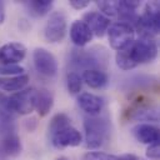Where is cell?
<instances>
[{
	"label": "cell",
	"instance_id": "obj_1",
	"mask_svg": "<svg viewBox=\"0 0 160 160\" xmlns=\"http://www.w3.org/2000/svg\"><path fill=\"white\" fill-rule=\"evenodd\" d=\"M158 56V44L154 39L139 38L126 49L116 51V65L122 70H131L141 64H149Z\"/></svg>",
	"mask_w": 160,
	"mask_h": 160
},
{
	"label": "cell",
	"instance_id": "obj_2",
	"mask_svg": "<svg viewBox=\"0 0 160 160\" xmlns=\"http://www.w3.org/2000/svg\"><path fill=\"white\" fill-rule=\"evenodd\" d=\"M134 31H138L140 38L154 39L160 31V8L158 1H149L144 6V11L138 16L134 25Z\"/></svg>",
	"mask_w": 160,
	"mask_h": 160
},
{
	"label": "cell",
	"instance_id": "obj_3",
	"mask_svg": "<svg viewBox=\"0 0 160 160\" xmlns=\"http://www.w3.org/2000/svg\"><path fill=\"white\" fill-rule=\"evenodd\" d=\"M85 144L89 149H99L102 146L109 135V124L105 118L99 115L86 116L84 119Z\"/></svg>",
	"mask_w": 160,
	"mask_h": 160
},
{
	"label": "cell",
	"instance_id": "obj_4",
	"mask_svg": "<svg viewBox=\"0 0 160 160\" xmlns=\"http://www.w3.org/2000/svg\"><path fill=\"white\" fill-rule=\"evenodd\" d=\"M36 104V89L25 88L20 91L14 92L10 96H6L2 109L19 115H30L35 110Z\"/></svg>",
	"mask_w": 160,
	"mask_h": 160
},
{
	"label": "cell",
	"instance_id": "obj_5",
	"mask_svg": "<svg viewBox=\"0 0 160 160\" xmlns=\"http://www.w3.org/2000/svg\"><path fill=\"white\" fill-rule=\"evenodd\" d=\"M106 32L110 46L116 51H121L126 49L135 40V31L132 26L126 22L116 21L109 26Z\"/></svg>",
	"mask_w": 160,
	"mask_h": 160
},
{
	"label": "cell",
	"instance_id": "obj_6",
	"mask_svg": "<svg viewBox=\"0 0 160 160\" xmlns=\"http://www.w3.org/2000/svg\"><path fill=\"white\" fill-rule=\"evenodd\" d=\"M66 31H68L66 15L62 11H52L49 15V19L44 28L45 39L51 44L60 42L65 38Z\"/></svg>",
	"mask_w": 160,
	"mask_h": 160
},
{
	"label": "cell",
	"instance_id": "obj_7",
	"mask_svg": "<svg viewBox=\"0 0 160 160\" xmlns=\"http://www.w3.org/2000/svg\"><path fill=\"white\" fill-rule=\"evenodd\" d=\"M32 61L36 71L46 78H52L58 72L56 58L45 48H36L32 51Z\"/></svg>",
	"mask_w": 160,
	"mask_h": 160
},
{
	"label": "cell",
	"instance_id": "obj_8",
	"mask_svg": "<svg viewBox=\"0 0 160 160\" xmlns=\"http://www.w3.org/2000/svg\"><path fill=\"white\" fill-rule=\"evenodd\" d=\"M104 59L100 56L99 52L94 51V49H78L72 50L70 55V64L74 68H80L82 70L88 69H100L102 65Z\"/></svg>",
	"mask_w": 160,
	"mask_h": 160
},
{
	"label": "cell",
	"instance_id": "obj_9",
	"mask_svg": "<svg viewBox=\"0 0 160 160\" xmlns=\"http://www.w3.org/2000/svg\"><path fill=\"white\" fill-rule=\"evenodd\" d=\"M51 144L58 148V149H62V148H69V146H79L82 141V135L81 132L72 128L71 125L65 126L60 130H58L56 132L49 135Z\"/></svg>",
	"mask_w": 160,
	"mask_h": 160
},
{
	"label": "cell",
	"instance_id": "obj_10",
	"mask_svg": "<svg viewBox=\"0 0 160 160\" xmlns=\"http://www.w3.org/2000/svg\"><path fill=\"white\" fill-rule=\"evenodd\" d=\"M26 56V48L18 41H10L0 46V64L15 65L22 61Z\"/></svg>",
	"mask_w": 160,
	"mask_h": 160
},
{
	"label": "cell",
	"instance_id": "obj_11",
	"mask_svg": "<svg viewBox=\"0 0 160 160\" xmlns=\"http://www.w3.org/2000/svg\"><path fill=\"white\" fill-rule=\"evenodd\" d=\"M82 21L89 26L92 35H96L98 38H102L106 34L109 26L111 25L110 19L100 11H89L84 14Z\"/></svg>",
	"mask_w": 160,
	"mask_h": 160
},
{
	"label": "cell",
	"instance_id": "obj_12",
	"mask_svg": "<svg viewBox=\"0 0 160 160\" xmlns=\"http://www.w3.org/2000/svg\"><path fill=\"white\" fill-rule=\"evenodd\" d=\"M78 105L89 116H96L104 108V99L92 92H80L78 96Z\"/></svg>",
	"mask_w": 160,
	"mask_h": 160
},
{
	"label": "cell",
	"instance_id": "obj_13",
	"mask_svg": "<svg viewBox=\"0 0 160 160\" xmlns=\"http://www.w3.org/2000/svg\"><path fill=\"white\" fill-rule=\"evenodd\" d=\"M92 32L82 20H74L70 25V39L78 48H84L92 40Z\"/></svg>",
	"mask_w": 160,
	"mask_h": 160
},
{
	"label": "cell",
	"instance_id": "obj_14",
	"mask_svg": "<svg viewBox=\"0 0 160 160\" xmlns=\"http://www.w3.org/2000/svg\"><path fill=\"white\" fill-rule=\"evenodd\" d=\"M132 134L138 141L141 144H154L159 142V129L151 124H138L132 128Z\"/></svg>",
	"mask_w": 160,
	"mask_h": 160
},
{
	"label": "cell",
	"instance_id": "obj_15",
	"mask_svg": "<svg viewBox=\"0 0 160 160\" xmlns=\"http://www.w3.org/2000/svg\"><path fill=\"white\" fill-rule=\"evenodd\" d=\"M22 150L20 138L16 132H9L0 136V154L4 156H18Z\"/></svg>",
	"mask_w": 160,
	"mask_h": 160
},
{
	"label": "cell",
	"instance_id": "obj_16",
	"mask_svg": "<svg viewBox=\"0 0 160 160\" xmlns=\"http://www.w3.org/2000/svg\"><path fill=\"white\" fill-rule=\"evenodd\" d=\"M82 81L91 89H101L109 82L108 74L101 69H88L82 71Z\"/></svg>",
	"mask_w": 160,
	"mask_h": 160
},
{
	"label": "cell",
	"instance_id": "obj_17",
	"mask_svg": "<svg viewBox=\"0 0 160 160\" xmlns=\"http://www.w3.org/2000/svg\"><path fill=\"white\" fill-rule=\"evenodd\" d=\"M29 75L21 74L16 76H0V90L2 91H20L29 84Z\"/></svg>",
	"mask_w": 160,
	"mask_h": 160
},
{
	"label": "cell",
	"instance_id": "obj_18",
	"mask_svg": "<svg viewBox=\"0 0 160 160\" xmlns=\"http://www.w3.org/2000/svg\"><path fill=\"white\" fill-rule=\"evenodd\" d=\"M54 105V96L51 91L48 89H39L36 90V104L35 110L38 111L39 116H46Z\"/></svg>",
	"mask_w": 160,
	"mask_h": 160
},
{
	"label": "cell",
	"instance_id": "obj_19",
	"mask_svg": "<svg viewBox=\"0 0 160 160\" xmlns=\"http://www.w3.org/2000/svg\"><path fill=\"white\" fill-rule=\"evenodd\" d=\"M82 160H141V159L134 154L114 155L104 151H89L82 156Z\"/></svg>",
	"mask_w": 160,
	"mask_h": 160
},
{
	"label": "cell",
	"instance_id": "obj_20",
	"mask_svg": "<svg viewBox=\"0 0 160 160\" xmlns=\"http://www.w3.org/2000/svg\"><path fill=\"white\" fill-rule=\"evenodd\" d=\"M24 5L26 6L29 14L36 18H41L51 10L52 1L51 0H31V1H25Z\"/></svg>",
	"mask_w": 160,
	"mask_h": 160
},
{
	"label": "cell",
	"instance_id": "obj_21",
	"mask_svg": "<svg viewBox=\"0 0 160 160\" xmlns=\"http://www.w3.org/2000/svg\"><path fill=\"white\" fill-rule=\"evenodd\" d=\"M132 119L139 121H158L159 111L156 108H141L134 111Z\"/></svg>",
	"mask_w": 160,
	"mask_h": 160
},
{
	"label": "cell",
	"instance_id": "obj_22",
	"mask_svg": "<svg viewBox=\"0 0 160 160\" xmlns=\"http://www.w3.org/2000/svg\"><path fill=\"white\" fill-rule=\"evenodd\" d=\"M70 125V119L66 114L64 112H59L56 115L52 116V119L50 120L49 122V126H48V131H49V135L56 132L58 130L65 128V126H69Z\"/></svg>",
	"mask_w": 160,
	"mask_h": 160
},
{
	"label": "cell",
	"instance_id": "obj_23",
	"mask_svg": "<svg viewBox=\"0 0 160 160\" xmlns=\"http://www.w3.org/2000/svg\"><path fill=\"white\" fill-rule=\"evenodd\" d=\"M66 86H68V90L70 94H72V95L79 94L82 88L81 75L78 74L76 71H70L66 76Z\"/></svg>",
	"mask_w": 160,
	"mask_h": 160
},
{
	"label": "cell",
	"instance_id": "obj_24",
	"mask_svg": "<svg viewBox=\"0 0 160 160\" xmlns=\"http://www.w3.org/2000/svg\"><path fill=\"white\" fill-rule=\"evenodd\" d=\"M98 8L101 10V14H104L105 16H118V1H98L96 2Z\"/></svg>",
	"mask_w": 160,
	"mask_h": 160
},
{
	"label": "cell",
	"instance_id": "obj_25",
	"mask_svg": "<svg viewBox=\"0 0 160 160\" xmlns=\"http://www.w3.org/2000/svg\"><path fill=\"white\" fill-rule=\"evenodd\" d=\"M25 74V69L19 64L15 65H0V75L1 76H16Z\"/></svg>",
	"mask_w": 160,
	"mask_h": 160
},
{
	"label": "cell",
	"instance_id": "obj_26",
	"mask_svg": "<svg viewBox=\"0 0 160 160\" xmlns=\"http://www.w3.org/2000/svg\"><path fill=\"white\" fill-rule=\"evenodd\" d=\"M146 156L149 159H152V160H158L159 156H160V146H159V142H154V144H150L148 145V149H146Z\"/></svg>",
	"mask_w": 160,
	"mask_h": 160
},
{
	"label": "cell",
	"instance_id": "obj_27",
	"mask_svg": "<svg viewBox=\"0 0 160 160\" xmlns=\"http://www.w3.org/2000/svg\"><path fill=\"white\" fill-rule=\"evenodd\" d=\"M69 5L75 10H82L90 5L89 0H69Z\"/></svg>",
	"mask_w": 160,
	"mask_h": 160
},
{
	"label": "cell",
	"instance_id": "obj_28",
	"mask_svg": "<svg viewBox=\"0 0 160 160\" xmlns=\"http://www.w3.org/2000/svg\"><path fill=\"white\" fill-rule=\"evenodd\" d=\"M5 21V2L0 0V25Z\"/></svg>",
	"mask_w": 160,
	"mask_h": 160
},
{
	"label": "cell",
	"instance_id": "obj_29",
	"mask_svg": "<svg viewBox=\"0 0 160 160\" xmlns=\"http://www.w3.org/2000/svg\"><path fill=\"white\" fill-rule=\"evenodd\" d=\"M5 100H6V96L0 91V108H2L4 106V104H5Z\"/></svg>",
	"mask_w": 160,
	"mask_h": 160
},
{
	"label": "cell",
	"instance_id": "obj_30",
	"mask_svg": "<svg viewBox=\"0 0 160 160\" xmlns=\"http://www.w3.org/2000/svg\"><path fill=\"white\" fill-rule=\"evenodd\" d=\"M56 160H70V159H68V158H65V156H60V158H58Z\"/></svg>",
	"mask_w": 160,
	"mask_h": 160
}]
</instances>
